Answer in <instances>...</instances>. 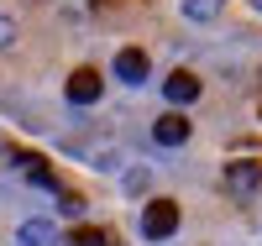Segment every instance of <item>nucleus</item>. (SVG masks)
Listing matches in <instances>:
<instances>
[{"label":"nucleus","instance_id":"6e6552de","mask_svg":"<svg viewBox=\"0 0 262 246\" xmlns=\"http://www.w3.org/2000/svg\"><path fill=\"white\" fill-rule=\"evenodd\" d=\"M16 241H21V246H58V231L48 226V220H27Z\"/></svg>","mask_w":262,"mask_h":246},{"label":"nucleus","instance_id":"9d476101","mask_svg":"<svg viewBox=\"0 0 262 246\" xmlns=\"http://www.w3.org/2000/svg\"><path fill=\"white\" fill-rule=\"evenodd\" d=\"M63 246H105V231L79 226V231H69V236H63Z\"/></svg>","mask_w":262,"mask_h":246},{"label":"nucleus","instance_id":"f8f14e48","mask_svg":"<svg viewBox=\"0 0 262 246\" xmlns=\"http://www.w3.org/2000/svg\"><path fill=\"white\" fill-rule=\"evenodd\" d=\"M147 184H152V173H147V168H131V173H126V189H131V194H142Z\"/></svg>","mask_w":262,"mask_h":246},{"label":"nucleus","instance_id":"423d86ee","mask_svg":"<svg viewBox=\"0 0 262 246\" xmlns=\"http://www.w3.org/2000/svg\"><path fill=\"white\" fill-rule=\"evenodd\" d=\"M163 95H168L173 105H189V100H200V79H194L189 69H179V74H168V84H163Z\"/></svg>","mask_w":262,"mask_h":246},{"label":"nucleus","instance_id":"7ed1b4c3","mask_svg":"<svg viewBox=\"0 0 262 246\" xmlns=\"http://www.w3.org/2000/svg\"><path fill=\"white\" fill-rule=\"evenodd\" d=\"M63 95H69V105H95L100 100V74L95 69H74L69 84H63Z\"/></svg>","mask_w":262,"mask_h":246},{"label":"nucleus","instance_id":"39448f33","mask_svg":"<svg viewBox=\"0 0 262 246\" xmlns=\"http://www.w3.org/2000/svg\"><path fill=\"white\" fill-rule=\"evenodd\" d=\"M147 74H152V63H147L142 48H121V53H116V79H121V84H142Z\"/></svg>","mask_w":262,"mask_h":246},{"label":"nucleus","instance_id":"4468645a","mask_svg":"<svg viewBox=\"0 0 262 246\" xmlns=\"http://www.w3.org/2000/svg\"><path fill=\"white\" fill-rule=\"evenodd\" d=\"M257 11H262V0H257Z\"/></svg>","mask_w":262,"mask_h":246},{"label":"nucleus","instance_id":"9b49d317","mask_svg":"<svg viewBox=\"0 0 262 246\" xmlns=\"http://www.w3.org/2000/svg\"><path fill=\"white\" fill-rule=\"evenodd\" d=\"M58 210H63V215H84V199H79L74 189H58Z\"/></svg>","mask_w":262,"mask_h":246},{"label":"nucleus","instance_id":"20e7f679","mask_svg":"<svg viewBox=\"0 0 262 246\" xmlns=\"http://www.w3.org/2000/svg\"><path fill=\"white\" fill-rule=\"evenodd\" d=\"M152 142H158V147H184L189 142V121L179 116V110L158 116V121H152Z\"/></svg>","mask_w":262,"mask_h":246},{"label":"nucleus","instance_id":"f03ea898","mask_svg":"<svg viewBox=\"0 0 262 246\" xmlns=\"http://www.w3.org/2000/svg\"><path fill=\"white\" fill-rule=\"evenodd\" d=\"M257 184H262V163H226V189L236 194V199H247V194H257Z\"/></svg>","mask_w":262,"mask_h":246},{"label":"nucleus","instance_id":"ddd939ff","mask_svg":"<svg viewBox=\"0 0 262 246\" xmlns=\"http://www.w3.org/2000/svg\"><path fill=\"white\" fill-rule=\"evenodd\" d=\"M11 37H16V21H11V16H0V48H11Z\"/></svg>","mask_w":262,"mask_h":246},{"label":"nucleus","instance_id":"f257e3e1","mask_svg":"<svg viewBox=\"0 0 262 246\" xmlns=\"http://www.w3.org/2000/svg\"><path fill=\"white\" fill-rule=\"evenodd\" d=\"M173 231H179V205H173V199H152L142 210V236L147 241H168Z\"/></svg>","mask_w":262,"mask_h":246},{"label":"nucleus","instance_id":"1a4fd4ad","mask_svg":"<svg viewBox=\"0 0 262 246\" xmlns=\"http://www.w3.org/2000/svg\"><path fill=\"white\" fill-rule=\"evenodd\" d=\"M221 6H226V0H184V16L189 21H215Z\"/></svg>","mask_w":262,"mask_h":246},{"label":"nucleus","instance_id":"0eeeda50","mask_svg":"<svg viewBox=\"0 0 262 246\" xmlns=\"http://www.w3.org/2000/svg\"><path fill=\"white\" fill-rule=\"evenodd\" d=\"M16 163H21V168H27V178H32V184H42V189H53V194L63 189V184H58V173H53L48 163H42V158H32V152H21V158H16Z\"/></svg>","mask_w":262,"mask_h":246}]
</instances>
